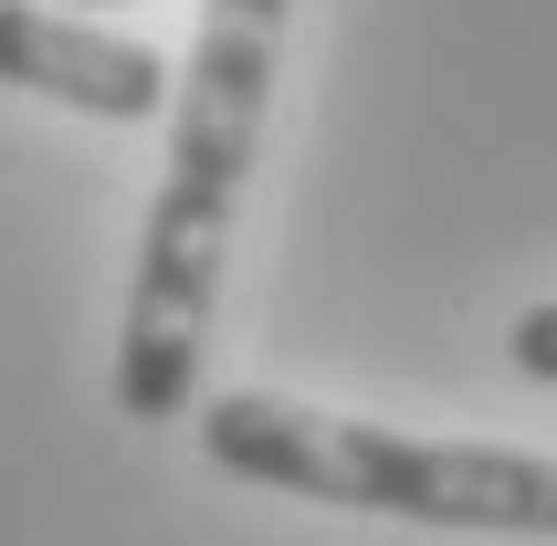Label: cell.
Here are the masks:
<instances>
[{"label": "cell", "mask_w": 557, "mask_h": 546, "mask_svg": "<svg viewBox=\"0 0 557 546\" xmlns=\"http://www.w3.org/2000/svg\"><path fill=\"white\" fill-rule=\"evenodd\" d=\"M200 452L232 484H274L347 516H400L453 525V536H547L557 546V462L495 452V442H410L379 421H337L274 389H221L200 399Z\"/></svg>", "instance_id": "7a4b0ae2"}, {"label": "cell", "mask_w": 557, "mask_h": 546, "mask_svg": "<svg viewBox=\"0 0 557 546\" xmlns=\"http://www.w3.org/2000/svg\"><path fill=\"white\" fill-rule=\"evenodd\" d=\"M274 53H284V0H211L200 11L189 85L169 95V179H158L126 326H116V421L137 431L180 421L189 389H200L232 221H243V189H252V148H263Z\"/></svg>", "instance_id": "6da1fadb"}, {"label": "cell", "mask_w": 557, "mask_h": 546, "mask_svg": "<svg viewBox=\"0 0 557 546\" xmlns=\"http://www.w3.org/2000/svg\"><path fill=\"white\" fill-rule=\"evenodd\" d=\"M0 85L42 95V106H74V116H106V126H148V116H169V95H180L148 42L63 22L42 0H0Z\"/></svg>", "instance_id": "3957f363"}, {"label": "cell", "mask_w": 557, "mask_h": 546, "mask_svg": "<svg viewBox=\"0 0 557 546\" xmlns=\"http://www.w3.org/2000/svg\"><path fill=\"white\" fill-rule=\"evenodd\" d=\"M505 358H516V379L557 389V305H527V315L505 326Z\"/></svg>", "instance_id": "277c9868"}]
</instances>
